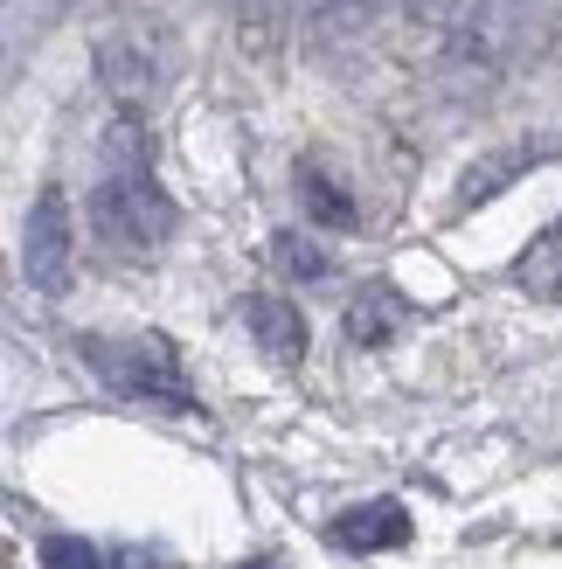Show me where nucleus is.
Wrapping results in <instances>:
<instances>
[{
	"instance_id": "5",
	"label": "nucleus",
	"mask_w": 562,
	"mask_h": 569,
	"mask_svg": "<svg viewBox=\"0 0 562 569\" xmlns=\"http://www.w3.org/2000/svg\"><path fill=\"white\" fill-rule=\"evenodd\" d=\"M63 14H70V0H0V91L28 70V56L56 36Z\"/></svg>"
},
{
	"instance_id": "6",
	"label": "nucleus",
	"mask_w": 562,
	"mask_h": 569,
	"mask_svg": "<svg viewBox=\"0 0 562 569\" xmlns=\"http://www.w3.org/2000/svg\"><path fill=\"white\" fill-rule=\"evenodd\" d=\"M243 327L258 333V348H264L271 361H285V368L305 355V320H299V306H292V299L250 292V299H243Z\"/></svg>"
},
{
	"instance_id": "14",
	"label": "nucleus",
	"mask_w": 562,
	"mask_h": 569,
	"mask_svg": "<svg viewBox=\"0 0 562 569\" xmlns=\"http://www.w3.org/2000/svg\"><path fill=\"white\" fill-rule=\"evenodd\" d=\"M292 14L320 28H354L361 14H375V0H292Z\"/></svg>"
},
{
	"instance_id": "4",
	"label": "nucleus",
	"mask_w": 562,
	"mask_h": 569,
	"mask_svg": "<svg viewBox=\"0 0 562 569\" xmlns=\"http://www.w3.org/2000/svg\"><path fill=\"white\" fill-rule=\"evenodd\" d=\"M21 271L36 292H63L70 284V202L63 194H36L28 209V230H21Z\"/></svg>"
},
{
	"instance_id": "11",
	"label": "nucleus",
	"mask_w": 562,
	"mask_h": 569,
	"mask_svg": "<svg viewBox=\"0 0 562 569\" xmlns=\"http://www.w3.org/2000/svg\"><path fill=\"white\" fill-rule=\"evenodd\" d=\"M528 160H542V147H521V153H500V160H486V167H472L465 188H459V209H472V202H486V194H500Z\"/></svg>"
},
{
	"instance_id": "1",
	"label": "nucleus",
	"mask_w": 562,
	"mask_h": 569,
	"mask_svg": "<svg viewBox=\"0 0 562 569\" xmlns=\"http://www.w3.org/2000/svg\"><path fill=\"white\" fill-rule=\"evenodd\" d=\"M91 237L104 250H119V258H153L174 237V202L160 194V181L147 167H119L91 194Z\"/></svg>"
},
{
	"instance_id": "13",
	"label": "nucleus",
	"mask_w": 562,
	"mask_h": 569,
	"mask_svg": "<svg viewBox=\"0 0 562 569\" xmlns=\"http://www.w3.org/2000/svg\"><path fill=\"white\" fill-rule=\"evenodd\" d=\"M271 250H278V264H285L292 278H327V271H333V258H327L320 243H305L299 230H285V237H278Z\"/></svg>"
},
{
	"instance_id": "15",
	"label": "nucleus",
	"mask_w": 562,
	"mask_h": 569,
	"mask_svg": "<svg viewBox=\"0 0 562 569\" xmlns=\"http://www.w3.org/2000/svg\"><path fill=\"white\" fill-rule=\"evenodd\" d=\"M42 562H49V569H104V556L83 542V535H49V542H42Z\"/></svg>"
},
{
	"instance_id": "7",
	"label": "nucleus",
	"mask_w": 562,
	"mask_h": 569,
	"mask_svg": "<svg viewBox=\"0 0 562 569\" xmlns=\"http://www.w3.org/2000/svg\"><path fill=\"white\" fill-rule=\"evenodd\" d=\"M327 535L341 549H397V542H410V515L397 500H375V507H348Z\"/></svg>"
},
{
	"instance_id": "10",
	"label": "nucleus",
	"mask_w": 562,
	"mask_h": 569,
	"mask_svg": "<svg viewBox=\"0 0 562 569\" xmlns=\"http://www.w3.org/2000/svg\"><path fill=\"white\" fill-rule=\"evenodd\" d=\"M514 284H521V292H535V299H562V216H555L549 230L521 250Z\"/></svg>"
},
{
	"instance_id": "8",
	"label": "nucleus",
	"mask_w": 562,
	"mask_h": 569,
	"mask_svg": "<svg viewBox=\"0 0 562 569\" xmlns=\"http://www.w3.org/2000/svg\"><path fill=\"white\" fill-rule=\"evenodd\" d=\"M299 194H305V209H313V222H327V230H354L361 222L348 181L333 174L327 160H299Z\"/></svg>"
},
{
	"instance_id": "2",
	"label": "nucleus",
	"mask_w": 562,
	"mask_h": 569,
	"mask_svg": "<svg viewBox=\"0 0 562 569\" xmlns=\"http://www.w3.org/2000/svg\"><path fill=\"white\" fill-rule=\"evenodd\" d=\"M83 361L119 389V396H139V403H160V410H194V382L181 355L153 333H132V340H83Z\"/></svg>"
},
{
	"instance_id": "12",
	"label": "nucleus",
	"mask_w": 562,
	"mask_h": 569,
	"mask_svg": "<svg viewBox=\"0 0 562 569\" xmlns=\"http://www.w3.org/2000/svg\"><path fill=\"white\" fill-rule=\"evenodd\" d=\"M500 8H514V0H410V14L431 21V28H465V21L500 14Z\"/></svg>"
},
{
	"instance_id": "9",
	"label": "nucleus",
	"mask_w": 562,
	"mask_h": 569,
	"mask_svg": "<svg viewBox=\"0 0 562 569\" xmlns=\"http://www.w3.org/2000/svg\"><path fill=\"white\" fill-rule=\"evenodd\" d=\"M403 320H410V306L389 292V284H375V292H361L348 306V340H354V348H382V340L403 333Z\"/></svg>"
},
{
	"instance_id": "3",
	"label": "nucleus",
	"mask_w": 562,
	"mask_h": 569,
	"mask_svg": "<svg viewBox=\"0 0 562 569\" xmlns=\"http://www.w3.org/2000/svg\"><path fill=\"white\" fill-rule=\"evenodd\" d=\"M98 77H104V91L119 104H153L167 91V77H174V42H167V28H153V21L111 28L98 42Z\"/></svg>"
}]
</instances>
